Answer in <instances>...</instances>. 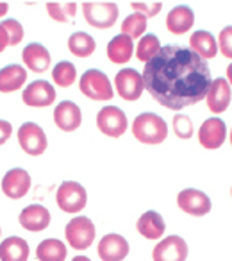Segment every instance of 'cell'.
Here are the masks:
<instances>
[{"instance_id": "obj_4", "label": "cell", "mask_w": 232, "mask_h": 261, "mask_svg": "<svg viewBox=\"0 0 232 261\" xmlns=\"http://www.w3.org/2000/svg\"><path fill=\"white\" fill-rule=\"evenodd\" d=\"M84 20L95 29H109L116 23L120 9L114 2H82Z\"/></svg>"}, {"instance_id": "obj_15", "label": "cell", "mask_w": 232, "mask_h": 261, "mask_svg": "<svg viewBox=\"0 0 232 261\" xmlns=\"http://www.w3.org/2000/svg\"><path fill=\"white\" fill-rule=\"evenodd\" d=\"M206 100H207V108H209L211 113L214 115H220V113H225L227 108L230 106L232 100V90H230V84L227 83L225 77H216L213 79L209 86V91L206 95Z\"/></svg>"}, {"instance_id": "obj_27", "label": "cell", "mask_w": 232, "mask_h": 261, "mask_svg": "<svg viewBox=\"0 0 232 261\" xmlns=\"http://www.w3.org/2000/svg\"><path fill=\"white\" fill-rule=\"evenodd\" d=\"M97 48V41L93 40V36H90L88 33H73L68 38V50L72 52L75 58H90Z\"/></svg>"}, {"instance_id": "obj_33", "label": "cell", "mask_w": 232, "mask_h": 261, "mask_svg": "<svg viewBox=\"0 0 232 261\" xmlns=\"http://www.w3.org/2000/svg\"><path fill=\"white\" fill-rule=\"evenodd\" d=\"M218 50L227 59H232V25H227L218 34Z\"/></svg>"}, {"instance_id": "obj_13", "label": "cell", "mask_w": 232, "mask_h": 261, "mask_svg": "<svg viewBox=\"0 0 232 261\" xmlns=\"http://www.w3.org/2000/svg\"><path fill=\"white\" fill-rule=\"evenodd\" d=\"M129 250H131L129 242L122 234H116V232L105 234L98 242L97 247L98 257L102 261H124L129 256Z\"/></svg>"}, {"instance_id": "obj_30", "label": "cell", "mask_w": 232, "mask_h": 261, "mask_svg": "<svg viewBox=\"0 0 232 261\" xmlns=\"http://www.w3.org/2000/svg\"><path fill=\"white\" fill-rule=\"evenodd\" d=\"M147 31V16L139 15V13H132L122 22V34L129 36L131 40H141L143 34Z\"/></svg>"}, {"instance_id": "obj_14", "label": "cell", "mask_w": 232, "mask_h": 261, "mask_svg": "<svg viewBox=\"0 0 232 261\" xmlns=\"http://www.w3.org/2000/svg\"><path fill=\"white\" fill-rule=\"evenodd\" d=\"M22 100L31 108H47L55 102V90L48 81H34L22 91Z\"/></svg>"}, {"instance_id": "obj_12", "label": "cell", "mask_w": 232, "mask_h": 261, "mask_svg": "<svg viewBox=\"0 0 232 261\" xmlns=\"http://www.w3.org/2000/svg\"><path fill=\"white\" fill-rule=\"evenodd\" d=\"M177 206L191 217H204L211 211L213 204L204 192L196 188H186L177 195Z\"/></svg>"}, {"instance_id": "obj_19", "label": "cell", "mask_w": 232, "mask_h": 261, "mask_svg": "<svg viewBox=\"0 0 232 261\" xmlns=\"http://www.w3.org/2000/svg\"><path fill=\"white\" fill-rule=\"evenodd\" d=\"M22 61L34 73H43L50 68V52L41 43H29L22 52Z\"/></svg>"}, {"instance_id": "obj_39", "label": "cell", "mask_w": 232, "mask_h": 261, "mask_svg": "<svg viewBox=\"0 0 232 261\" xmlns=\"http://www.w3.org/2000/svg\"><path fill=\"white\" fill-rule=\"evenodd\" d=\"M227 83L230 84V88H232V63L227 66Z\"/></svg>"}, {"instance_id": "obj_8", "label": "cell", "mask_w": 232, "mask_h": 261, "mask_svg": "<svg viewBox=\"0 0 232 261\" xmlns=\"http://www.w3.org/2000/svg\"><path fill=\"white\" fill-rule=\"evenodd\" d=\"M114 86L116 93L120 95L124 100L134 102L141 98L143 91H145V83H143V75L134 68H122L114 77Z\"/></svg>"}, {"instance_id": "obj_2", "label": "cell", "mask_w": 232, "mask_h": 261, "mask_svg": "<svg viewBox=\"0 0 232 261\" xmlns=\"http://www.w3.org/2000/svg\"><path fill=\"white\" fill-rule=\"evenodd\" d=\"M132 135L145 145H159L168 136V123L156 113H141L132 122Z\"/></svg>"}, {"instance_id": "obj_42", "label": "cell", "mask_w": 232, "mask_h": 261, "mask_svg": "<svg viewBox=\"0 0 232 261\" xmlns=\"http://www.w3.org/2000/svg\"><path fill=\"white\" fill-rule=\"evenodd\" d=\"M0 236H2V229H0Z\"/></svg>"}, {"instance_id": "obj_40", "label": "cell", "mask_w": 232, "mask_h": 261, "mask_svg": "<svg viewBox=\"0 0 232 261\" xmlns=\"http://www.w3.org/2000/svg\"><path fill=\"white\" fill-rule=\"evenodd\" d=\"M72 261H91V259H90L88 256H75Z\"/></svg>"}, {"instance_id": "obj_18", "label": "cell", "mask_w": 232, "mask_h": 261, "mask_svg": "<svg viewBox=\"0 0 232 261\" xmlns=\"http://www.w3.org/2000/svg\"><path fill=\"white\" fill-rule=\"evenodd\" d=\"M18 220L23 229H27L31 232H40L45 231L48 227V224H50V211L45 206L33 204V206L23 207Z\"/></svg>"}, {"instance_id": "obj_38", "label": "cell", "mask_w": 232, "mask_h": 261, "mask_svg": "<svg viewBox=\"0 0 232 261\" xmlns=\"http://www.w3.org/2000/svg\"><path fill=\"white\" fill-rule=\"evenodd\" d=\"M9 11V4H6V2H0V18L6 15V13Z\"/></svg>"}, {"instance_id": "obj_31", "label": "cell", "mask_w": 232, "mask_h": 261, "mask_svg": "<svg viewBox=\"0 0 232 261\" xmlns=\"http://www.w3.org/2000/svg\"><path fill=\"white\" fill-rule=\"evenodd\" d=\"M47 13L52 20L61 23H68L72 22V18L77 13V4L75 2H47Z\"/></svg>"}, {"instance_id": "obj_6", "label": "cell", "mask_w": 232, "mask_h": 261, "mask_svg": "<svg viewBox=\"0 0 232 261\" xmlns=\"http://www.w3.org/2000/svg\"><path fill=\"white\" fill-rule=\"evenodd\" d=\"M55 202L65 213H79L86 207L88 193L82 185L75 181H65L55 192Z\"/></svg>"}, {"instance_id": "obj_35", "label": "cell", "mask_w": 232, "mask_h": 261, "mask_svg": "<svg viewBox=\"0 0 232 261\" xmlns=\"http://www.w3.org/2000/svg\"><path fill=\"white\" fill-rule=\"evenodd\" d=\"M131 8L134 9V13L147 16V18H152L157 16L163 9V2H131Z\"/></svg>"}, {"instance_id": "obj_28", "label": "cell", "mask_w": 232, "mask_h": 261, "mask_svg": "<svg viewBox=\"0 0 232 261\" xmlns=\"http://www.w3.org/2000/svg\"><path fill=\"white\" fill-rule=\"evenodd\" d=\"M161 50V43L159 38L156 34H145V36L139 40L138 47H136V58L139 59L141 63H149L159 54Z\"/></svg>"}, {"instance_id": "obj_1", "label": "cell", "mask_w": 232, "mask_h": 261, "mask_svg": "<svg viewBox=\"0 0 232 261\" xmlns=\"http://www.w3.org/2000/svg\"><path fill=\"white\" fill-rule=\"evenodd\" d=\"M145 90L163 108L181 111L206 98L213 83L207 61L184 45H164L143 70Z\"/></svg>"}, {"instance_id": "obj_37", "label": "cell", "mask_w": 232, "mask_h": 261, "mask_svg": "<svg viewBox=\"0 0 232 261\" xmlns=\"http://www.w3.org/2000/svg\"><path fill=\"white\" fill-rule=\"evenodd\" d=\"M9 47V34L8 31L4 29V25L0 23V54Z\"/></svg>"}, {"instance_id": "obj_29", "label": "cell", "mask_w": 232, "mask_h": 261, "mask_svg": "<svg viewBox=\"0 0 232 261\" xmlns=\"http://www.w3.org/2000/svg\"><path fill=\"white\" fill-rule=\"evenodd\" d=\"M75 79H77V68L70 61L57 63L54 66V70H52V81L59 88H70L75 83Z\"/></svg>"}, {"instance_id": "obj_17", "label": "cell", "mask_w": 232, "mask_h": 261, "mask_svg": "<svg viewBox=\"0 0 232 261\" xmlns=\"http://www.w3.org/2000/svg\"><path fill=\"white\" fill-rule=\"evenodd\" d=\"M31 190V175L23 168H11L2 179V192L9 199H22Z\"/></svg>"}, {"instance_id": "obj_7", "label": "cell", "mask_w": 232, "mask_h": 261, "mask_svg": "<svg viewBox=\"0 0 232 261\" xmlns=\"http://www.w3.org/2000/svg\"><path fill=\"white\" fill-rule=\"evenodd\" d=\"M97 127L109 138H120L129 127L127 115L116 106H104L97 115Z\"/></svg>"}, {"instance_id": "obj_23", "label": "cell", "mask_w": 232, "mask_h": 261, "mask_svg": "<svg viewBox=\"0 0 232 261\" xmlns=\"http://www.w3.org/2000/svg\"><path fill=\"white\" fill-rule=\"evenodd\" d=\"M189 48L195 52L196 56L207 61V59H213L218 54V43L216 38L209 33V31H195V33L189 36Z\"/></svg>"}, {"instance_id": "obj_36", "label": "cell", "mask_w": 232, "mask_h": 261, "mask_svg": "<svg viewBox=\"0 0 232 261\" xmlns=\"http://www.w3.org/2000/svg\"><path fill=\"white\" fill-rule=\"evenodd\" d=\"M13 135V125L8 120H0V145H4Z\"/></svg>"}, {"instance_id": "obj_9", "label": "cell", "mask_w": 232, "mask_h": 261, "mask_svg": "<svg viewBox=\"0 0 232 261\" xmlns=\"http://www.w3.org/2000/svg\"><path fill=\"white\" fill-rule=\"evenodd\" d=\"M18 143L29 156H41L47 150V135L38 123L25 122L18 129Z\"/></svg>"}, {"instance_id": "obj_32", "label": "cell", "mask_w": 232, "mask_h": 261, "mask_svg": "<svg viewBox=\"0 0 232 261\" xmlns=\"http://www.w3.org/2000/svg\"><path fill=\"white\" fill-rule=\"evenodd\" d=\"M193 122L188 115H175L173 116V133L181 140H189L193 136Z\"/></svg>"}, {"instance_id": "obj_22", "label": "cell", "mask_w": 232, "mask_h": 261, "mask_svg": "<svg viewBox=\"0 0 232 261\" xmlns=\"http://www.w3.org/2000/svg\"><path fill=\"white\" fill-rule=\"evenodd\" d=\"M136 229L147 240H159L166 231V224H164L163 217L157 211H147L138 218Z\"/></svg>"}, {"instance_id": "obj_20", "label": "cell", "mask_w": 232, "mask_h": 261, "mask_svg": "<svg viewBox=\"0 0 232 261\" xmlns=\"http://www.w3.org/2000/svg\"><path fill=\"white\" fill-rule=\"evenodd\" d=\"M195 23V13L189 6H175L166 16V29L170 31L171 34H186Z\"/></svg>"}, {"instance_id": "obj_34", "label": "cell", "mask_w": 232, "mask_h": 261, "mask_svg": "<svg viewBox=\"0 0 232 261\" xmlns=\"http://www.w3.org/2000/svg\"><path fill=\"white\" fill-rule=\"evenodd\" d=\"M4 29L9 34V47H16L23 40V27L18 20H4L2 22Z\"/></svg>"}, {"instance_id": "obj_10", "label": "cell", "mask_w": 232, "mask_h": 261, "mask_svg": "<svg viewBox=\"0 0 232 261\" xmlns=\"http://www.w3.org/2000/svg\"><path fill=\"white\" fill-rule=\"evenodd\" d=\"M188 243L182 236L171 234L161 240L152 250L154 261H186L188 259Z\"/></svg>"}, {"instance_id": "obj_21", "label": "cell", "mask_w": 232, "mask_h": 261, "mask_svg": "<svg viewBox=\"0 0 232 261\" xmlns=\"http://www.w3.org/2000/svg\"><path fill=\"white\" fill-rule=\"evenodd\" d=\"M134 43L129 36L125 34H118L107 43V58L114 65H125L131 61L132 54H134Z\"/></svg>"}, {"instance_id": "obj_16", "label": "cell", "mask_w": 232, "mask_h": 261, "mask_svg": "<svg viewBox=\"0 0 232 261\" xmlns=\"http://www.w3.org/2000/svg\"><path fill=\"white\" fill-rule=\"evenodd\" d=\"M54 123L65 133H73L82 123V111L72 100H63L54 109Z\"/></svg>"}, {"instance_id": "obj_43", "label": "cell", "mask_w": 232, "mask_h": 261, "mask_svg": "<svg viewBox=\"0 0 232 261\" xmlns=\"http://www.w3.org/2000/svg\"><path fill=\"white\" fill-rule=\"evenodd\" d=\"M230 195H232V188H230Z\"/></svg>"}, {"instance_id": "obj_11", "label": "cell", "mask_w": 232, "mask_h": 261, "mask_svg": "<svg viewBox=\"0 0 232 261\" xmlns=\"http://www.w3.org/2000/svg\"><path fill=\"white\" fill-rule=\"evenodd\" d=\"M227 140V125L221 118L213 116V118H207L206 122L200 125L198 129V142L204 149L207 150H216Z\"/></svg>"}, {"instance_id": "obj_24", "label": "cell", "mask_w": 232, "mask_h": 261, "mask_svg": "<svg viewBox=\"0 0 232 261\" xmlns=\"http://www.w3.org/2000/svg\"><path fill=\"white\" fill-rule=\"evenodd\" d=\"M0 259L27 261L29 259V243L20 236H9L0 243Z\"/></svg>"}, {"instance_id": "obj_26", "label": "cell", "mask_w": 232, "mask_h": 261, "mask_svg": "<svg viewBox=\"0 0 232 261\" xmlns=\"http://www.w3.org/2000/svg\"><path fill=\"white\" fill-rule=\"evenodd\" d=\"M66 254H68V249L57 238L43 240L36 249V257L40 261H65Z\"/></svg>"}, {"instance_id": "obj_5", "label": "cell", "mask_w": 232, "mask_h": 261, "mask_svg": "<svg viewBox=\"0 0 232 261\" xmlns=\"http://www.w3.org/2000/svg\"><path fill=\"white\" fill-rule=\"evenodd\" d=\"M95 234H97L95 224L88 217H75L65 227L66 242L72 249L77 250H86L88 247L93 245Z\"/></svg>"}, {"instance_id": "obj_3", "label": "cell", "mask_w": 232, "mask_h": 261, "mask_svg": "<svg viewBox=\"0 0 232 261\" xmlns=\"http://www.w3.org/2000/svg\"><path fill=\"white\" fill-rule=\"evenodd\" d=\"M79 90L88 98L97 102H107L114 97V91H112V84L109 81V77L102 70L97 68L86 70L82 73V77L79 79Z\"/></svg>"}, {"instance_id": "obj_41", "label": "cell", "mask_w": 232, "mask_h": 261, "mask_svg": "<svg viewBox=\"0 0 232 261\" xmlns=\"http://www.w3.org/2000/svg\"><path fill=\"white\" fill-rule=\"evenodd\" d=\"M230 145H232V129H230Z\"/></svg>"}, {"instance_id": "obj_25", "label": "cell", "mask_w": 232, "mask_h": 261, "mask_svg": "<svg viewBox=\"0 0 232 261\" xmlns=\"http://www.w3.org/2000/svg\"><path fill=\"white\" fill-rule=\"evenodd\" d=\"M27 70L22 65H8L0 70V91L11 93L25 84Z\"/></svg>"}]
</instances>
